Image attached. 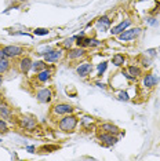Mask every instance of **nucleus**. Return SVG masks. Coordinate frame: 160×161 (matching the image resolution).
<instances>
[{
    "instance_id": "nucleus-1",
    "label": "nucleus",
    "mask_w": 160,
    "mask_h": 161,
    "mask_svg": "<svg viewBox=\"0 0 160 161\" xmlns=\"http://www.w3.org/2000/svg\"><path fill=\"white\" fill-rule=\"evenodd\" d=\"M77 125V119L75 116H65L64 119L59 121V128L65 132H70L73 131Z\"/></svg>"
},
{
    "instance_id": "nucleus-2",
    "label": "nucleus",
    "mask_w": 160,
    "mask_h": 161,
    "mask_svg": "<svg viewBox=\"0 0 160 161\" xmlns=\"http://www.w3.org/2000/svg\"><path fill=\"white\" fill-rule=\"evenodd\" d=\"M139 33H141V29H139V28H135V29H128V31L126 29V31L122 32L118 36H119V40H120V42H128V40L135 39Z\"/></svg>"
},
{
    "instance_id": "nucleus-3",
    "label": "nucleus",
    "mask_w": 160,
    "mask_h": 161,
    "mask_svg": "<svg viewBox=\"0 0 160 161\" xmlns=\"http://www.w3.org/2000/svg\"><path fill=\"white\" fill-rule=\"evenodd\" d=\"M3 51H4L7 57H18V55H21L24 52V48L18 46H7L3 48Z\"/></svg>"
},
{
    "instance_id": "nucleus-4",
    "label": "nucleus",
    "mask_w": 160,
    "mask_h": 161,
    "mask_svg": "<svg viewBox=\"0 0 160 161\" xmlns=\"http://www.w3.org/2000/svg\"><path fill=\"white\" fill-rule=\"evenodd\" d=\"M51 90L48 88H43L40 91H38L36 94V98H38L39 102H42V103H46V102H50L51 101Z\"/></svg>"
},
{
    "instance_id": "nucleus-5",
    "label": "nucleus",
    "mask_w": 160,
    "mask_h": 161,
    "mask_svg": "<svg viewBox=\"0 0 160 161\" xmlns=\"http://www.w3.org/2000/svg\"><path fill=\"white\" fill-rule=\"evenodd\" d=\"M62 58V51L61 50H51L47 54H44V59L47 62H57Z\"/></svg>"
},
{
    "instance_id": "nucleus-6",
    "label": "nucleus",
    "mask_w": 160,
    "mask_h": 161,
    "mask_svg": "<svg viewBox=\"0 0 160 161\" xmlns=\"http://www.w3.org/2000/svg\"><path fill=\"white\" fill-rule=\"evenodd\" d=\"M72 112H73V108L70 105L61 103L54 106V113H57V115H68V113H72Z\"/></svg>"
},
{
    "instance_id": "nucleus-7",
    "label": "nucleus",
    "mask_w": 160,
    "mask_h": 161,
    "mask_svg": "<svg viewBox=\"0 0 160 161\" xmlns=\"http://www.w3.org/2000/svg\"><path fill=\"white\" fill-rule=\"evenodd\" d=\"M130 24H131V21H130V19H126V21H122L119 25L113 26L112 31H111V32H112V35H120L122 32H124L128 26H130Z\"/></svg>"
},
{
    "instance_id": "nucleus-8",
    "label": "nucleus",
    "mask_w": 160,
    "mask_h": 161,
    "mask_svg": "<svg viewBox=\"0 0 160 161\" xmlns=\"http://www.w3.org/2000/svg\"><path fill=\"white\" fill-rule=\"evenodd\" d=\"M99 140H101L102 143H105L106 146H112L118 142V138L113 136V134H109V132H108V134H102V135L99 136Z\"/></svg>"
},
{
    "instance_id": "nucleus-9",
    "label": "nucleus",
    "mask_w": 160,
    "mask_h": 161,
    "mask_svg": "<svg viewBox=\"0 0 160 161\" xmlns=\"http://www.w3.org/2000/svg\"><path fill=\"white\" fill-rule=\"evenodd\" d=\"M76 70H77V74H80V76H87L93 70V65L88 62H84V63H81L80 66H77Z\"/></svg>"
},
{
    "instance_id": "nucleus-10",
    "label": "nucleus",
    "mask_w": 160,
    "mask_h": 161,
    "mask_svg": "<svg viewBox=\"0 0 160 161\" xmlns=\"http://www.w3.org/2000/svg\"><path fill=\"white\" fill-rule=\"evenodd\" d=\"M157 83H159V77H156L155 74H146V76L144 77V85L145 87H148V88L156 85Z\"/></svg>"
},
{
    "instance_id": "nucleus-11",
    "label": "nucleus",
    "mask_w": 160,
    "mask_h": 161,
    "mask_svg": "<svg viewBox=\"0 0 160 161\" xmlns=\"http://www.w3.org/2000/svg\"><path fill=\"white\" fill-rule=\"evenodd\" d=\"M19 68H21V72H24V73L29 72V69L32 68V61H31L29 58H24V59H21Z\"/></svg>"
},
{
    "instance_id": "nucleus-12",
    "label": "nucleus",
    "mask_w": 160,
    "mask_h": 161,
    "mask_svg": "<svg viewBox=\"0 0 160 161\" xmlns=\"http://www.w3.org/2000/svg\"><path fill=\"white\" fill-rule=\"evenodd\" d=\"M22 127H25L26 130H33L35 127H36V121L33 119H29V117H25V119H22L21 121Z\"/></svg>"
},
{
    "instance_id": "nucleus-13",
    "label": "nucleus",
    "mask_w": 160,
    "mask_h": 161,
    "mask_svg": "<svg viewBox=\"0 0 160 161\" xmlns=\"http://www.w3.org/2000/svg\"><path fill=\"white\" fill-rule=\"evenodd\" d=\"M84 55V50L83 48H75L69 52V58L70 59H75V58H80Z\"/></svg>"
},
{
    "instance_id": "nucleus-14",
    "label": "nucleus",
    "mask_w": 160,
    "mask_h": 161,
    "mask_svg": "<svg viewBox=\"0 0 160 161\" xmlns=\"http://www.w3.org/2000/svg\"><path fill=\"white\" fill-rule=\"evenodd\" d=\"M101 128L102 130H105L106 132H109V134H118L119 132L118 127H116V125H112V124H102Z\"/></svg>"
},
{
    "instance_id": "nucleus-15",
    "label": "nucleus",
    "mask_w": 160,
    "mask_h": 161,
    "mask_svg": "<svg viewBox=\"0 0 160 161\" xmlns=\"http://www.w3.org/2000/svg\"><path fill=\"white\" fill-rule=\"evenodd\" d=\"M50 70H46V69H43L42 72L38 74V80L39 81H47L48 78H50Z\"/></svg>"
},
{
    "instance_id": "nucleus-16",
    "label": "nucleus",
    "mask_w": 160,
    "mask_h": 161,
    "mask_svg": "<svg viewBox=\"0 0 160 161\" xmlns=\"http://www.w3.org/2000/svg\"><path fill=\"white\" fill-rule=\"evenodd\" d=\"M8 68H10V62L7 59H4V58H0V73L7 72Z\"/></svg>"
},
{
    "instance_id": "nucleus-17",
    "label": "nucleus",
    "mask_w": 160,
    "mask_h": 161,
    "mask_svg": "<svg viewBox=\"0 0 160 161\" xmlns=\"http://www.w3.org/2000/svg\"><path fill=\"white\" fill-rule=\"evenodd\" d=\"M0 116H1L3 119H8V117H10V110L3 103H0Z\"/></svg>"
},
{
    "instance_id": "nucleus-18",
    "label": "nucleus",
    "mask_w": 160,
    "mask_h": 161,
    "mask_svg": "<svg viewBox=\"0 0 160 161\" xmlns=\"http://www.w3.org/2000/svg\"><path fill=\"white\" fill-rule=\"evenodd\" d=\"M113 63L116 65V66H120L124 63V57H123L122 54H116L115 57H113Z\"/></svg>"
},
{
    "instance_id": "nucleus-19",
    "label": "nucleus",
    "mask_w": 160,
    "mask_h": 161,
    "mask_svg": "<svg viewBox=\"0 0 160 161\" xmlns=\"http://www.w3.org/2000/svg\"><path fill=\"white\" fill-rule=\"evenodd\" d=\"M128 72H130V74H131L133 77L141 76V69L137 68V66H130V68H128Z\"/></svg>"
},
{
    "instance_id": "nucleus-20",
    "label": "nucleus",
    "mask_w": 160,
    "mask_h": 161,
    "mask_svg": "<svg viewBox=\"0 0 160 161\" xmlns=\"http://www.w3.org/2000/svg\"><path fill=\"white\" fill-rule=\"evenodd\" d=\"M98 24L102 25V29H105V28H108V26L111 25V21H109V18H108V17H101V18H99V21H98Z\"/></svg>"
},
{
    "instance_id": "nucleus-21",
    "label": "nucleus",
    "mask_w": 160,
    "mask_h": 161,
    "mask_svg": "<svg viewBox=\"0 0 160 161\" xmlns=\"http://www.w3.org/2000/svg\"><path fill=\"white\" fill-rule=\"evenodd\" d=\"M32 66L35 70H42V69H46V63L42 61H36L35 63H32Z\"/></svg>"
},
{
    "instance_id": "nucleus-22",
    "label": "nucleus",
    "mask_w": 160,
    "mask_h": 161,
    "mask_svg": "<svg viewBox=\"0 0 160 161\" xmlns=\"http://www.w3.org/2000/svg\"><path fill=\"white\" fill-rule=\"evenodd\" d=\"M48 31L47 29H43V28H39L35 31V35H38V36H44V35H47Z\"/></svg>"
},
{
    "instance_id": "nucleus-23",
    "label": "nucleus",
    "mask_w": 160,
    "mask_h": 161,
    "mask_svg": "<svg viewBox=\"0 0 160 161\" xmlns=\"http://www.w3.org/2000/svg\"><path fill=\"white\" fill-rule=\"evenodd\" d=\"M106 62H102V63H99L98 65V72H99V74H102V73L105 72V69H106Z\"/></svg>"
},
{
    "instance_id": "nucleus-24",
    "label": "nucleus",
    "mask_w": 160,
    "mask_h": 161,
    "mask_svg": "<svg viewBox=\"0 0 160 161\" xmlns=\"http://www.w3.org/2000/svg\"><path fill=\"white\" fill-rule=\"evenodd\" d=\"M1 132H7V125H6V123L3 120H0V134Z\"/></svg>"
},
{
    "instance_id": "nucleus-25",
    "label": "nucleus",
    "mask_w": 160,
    "mask_h": 161,
    "mask_svg": "<svg viewBox=\"0 0 160 161\" xmlns=\"http://www.w3.org/2000/svg\"><path fill=\"white\" fill-rule=\"evenodd\" d=\"M75 39H76V37H70V39H66V40H65V47H70V46H72Z\"/></svg>"
},
{
    "instance_id": "nucleus-26",
    "label": "nucleus",
    "mask_w": 160,
    "mask_h": 161,
    "mask_svg": "<svg viewBox=\"0 0 160 161\" xmlns=\"http://www.w3.org/2000/svg\"><path fill=\"white\" fill-rule=\"evenodd\" d=\"M119 99H122V101H128L127 92H120V94H119Z\"/></svg>"
},
{
    "instance_id": "nucleus-27",
    "label": "nucleus",
    "mask_w": 160,
    "mask_h": 161,
    "mask_svg": "<svg viewBox=\"0 0 160 161\" xmlns=\"http://www.w3.org/2000/svg\"><path fill=\"white\" fill-rule=\"evenodd\" d=\"M90 46H101V42H98L95 39H90Z\"/></svg>"
},
{
    "instance_id": "nucleus-28",
    "label": "nucleus",
    "mask_w": 160,
    "mask_h": 161,
    "mask_svg": "<svg viewBox=\"0 0 160 161\" xmlns=\"http://www.w3.org/2000/svg\"><path fill=\"white\" fill-rule=\"evenodd\" d=\"M148 22H149V24H152V25H155V24H156L155 18H148Z\"/></svg>"
},
{
    "instance_id": "nucleus-29",
    "label": "nucleus",
    "mask_w": 160,
    "mask_h": 161,
    "mask_svg": "<svg viewBox=\"0 0 160 161\" xmlns=\"http://www.w3.org/2000/svg\"><path fill=\"white\" fill-rule=\"evenodd\" d=\"M4 57H6L4 51H3V50H0V58H4Z\"/></svg>"
},
{
    "instance_id": "nucleus-30",
    "label": "nucleus",
    "mask_w": 160,
    "mask_h": 161,
    "mask_svg": "<svg viewBox=\"0 0 160 161\" xmlns=\"http://www.w3.org/2000/svg\"><path fill=\"white\" fill-rule=\"evenodd\" d=\"M97 85H98L99 88H105V84H102V83H98V84H97Z\"/></svg>"
},
{
    "instance_id": "nucleus-31",
    "label": "nucleus",
    "mask_w": 160,
    "mask_h": 161,
    "mask_svg": "<svg viewBox=\"0 0 160 161\" xmlns=\"http://www.w3.org/2000/svg\"><path fill=\"white\" fill-rule=\"evenodd\" d=\"M33 150H35V147H32V146L28 147V151H29V153H33Z\"/></svg>"
},
{
    "instance_id": "nucleus-32",
    "label": "nucleus",
    "mask_w": 160,
    "mask_h": 161,
    "mask_svg": "<svg viewBox=\"0 0 160 161\" xmlns=\"http://www.w3.org/2000/svg\"><path fill=\"white\" fill-rule=\"evenodd\" d=\"M1 83H3V77L0 76V85H1Z\"/></svg>"
},
{
    "instance_id": "nucleus-33",
    "label": "nucleus",
    "mask_w": 160,
    "mask_h": 161,
    "mask_svg": "<svg viewBox=\"0 0 160 161\" xmlns=\"http://www.w3.org/2000/svg\"><path fill=\"white\" fill-rule=\"evenodd\" d=\"M0 142H1V139H0Z\"/></svg>"
}]
</instances>
